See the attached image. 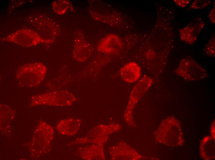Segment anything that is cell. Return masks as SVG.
<instances>
[{"label":"cell","instance_id":"6da1fadb","mask_svg":"<svg viewBox=\"0 0 215 160\" xmlns=\"http://www.w3.org/2000/svg\"><path fill=\"white\" fill-rule=\"evenodd\" d=\"M46 72V67L43 64L34 62L20 66L15 76L20 85L32 87L38 86L44 80Z\"/></svg>","mask_w":215,"mask_h":160},{"label":"cell","instance_id":"7a4b0ae2","mask_svg":"<svg viewBox=\"0 0 215 160\" xmlns=\"http://www.w3.org/2000/svg\"><path fill=\"white\" fill-rule=\"evenodd\" d=\"M77 100L74 95L64 90L36 95L31 99L32 106L40 105L67 106L73 104Z\"/></svg>","mask_w":215,"mask_h":160},{"label":"cell","instance_id":"3957f363","mask_svg":"<svg viewBox=\"0 0 215 160\" xmlns=\"http://www.w3.org/2000/svg\"><path fill=\"white\" fill-rule=\"evenodd\" d=\"M27 21L36 28L39 34L45 39L54 42L59 34V25L46 15L37 13L29 16Z\"/></svg>","mask_w":215,"mask_h":160},{"label":"cell","instance_id":"277c9868","mask_svg":"<svg viewBox=\"0 0 215 160\" xmlns=\"http://www.w3.org/2000/svg\"><path fill=\"white\" fill-rule=\"evenodd\" d=\"M31 141L32 152L37 154H43L50 149L53 140L54 130L50 125L40 122L37 126ZM31 150V151H32Z\"/></svg>","mask_w":215,"mask_h":160},{"label":"cell","instance_id":"5b68a950","mask_svg":"<svg viewBox=\"0 0 215 160\" xmlns=\"http://www.w3.org/2000/svg\"><path fill=\"white\" fill-rule=\"evenodd\" d=\"M1 40L12 42L24 47L32 46L41 43L51 44L54 42L44 38L33 30L27 28L18 30L2 38Z\"/></svg>","mask_w":215,"mask_h":160},{"label":"cell","instance_id":"8992f818","mask_svg":"<svg viewBox=\"0 0 215 160\" xmlns=\"http://www.w3.org/2000/svg\"><path fill=\"white\" fill-rule=\"evenodd\" d=\"M175 72L183 78L191 81L200 80L208 76L206 70L189 57L184 58L180 60Z\"/></svg>","mask_w":215,"mask_h":160},{"label":"cell","instance_id":"52a82bcc","mask_svg":"<svg viewBox=\"0 0 215 160\" xmlns=\"http://www.w3.org/2000/svg\"><path fill=\"white\" fill-rule=\"evenodd\" d=\"M94 48L85 39L81 31H75L74 37V46L72 51L73 58L79 62L85 61L91 56Z\"/></svg>","mask_w":215,"mask_h":160},{"label":"cell","instance_id":"ba28073f","mask_svg":"<svg viewBox=\"0 0 215 160\" xmlns=\"http://www.w3.org/2000/svg\"><path fill=\"white\" fill-rule=\"evenodd\" d=\"M205 26L201 17H198L179 30V36L182 41L191 45L197 40L201 30Z\"/></svg>","mask_w":215,"mask_h":160},{"label":"cell","instance_id":"9c48e42d","mask_svg":"<svg viewBox=\"0 0 215 160\" xmlns=\"http://www.w3.org/2000/svg\"><path fill=\"white\" fill-rule=\"evenodd\" d=\"M123 43L119 38L114 34H109L99 43L97 50L105 53H116L121 50Z\"/></svg>","mask_w":215,"mask_h":160},{"label":"cell","instance_id":"30bf717a","mask_svg":"<svg viewBox=\"0 0 215 160\" xmlns=\"http://www.w3.org/2000/svg\"><path fill=\"white\" fill-rule=\"evenodd\" d=\"M82 123L81 120L79 118H69L61 120L57 124L56 128L61 134L73 136L78 132Z\"/></svg>","mask_w":215,"mask_h":160},{"label":"cell","instance_id":"8fae6325","mask_svg":"<svg viewBox=\"0 0 215 160\" xmlns=\"http://www.w3.org/2000/svg\"><path fill=\"white\" fill-rule=\"evenodd\" d=\"M141 70L136 63L131 62L127 63L121 68L120 76L125 82L133 83L138 80L141 75Z\"/></svg>","mask_w":215,"mask_h":160},{"label":"cell","instance_id":"7c38bea8","mask_svg":"<svg viewBox=\"0 0 215 160\" xmlns=\"http://www.w3.org/2000/svg\"><path fill=\"white\" fill-rule=\"evenodd\" d=\"M95 144L78 148L76 151V155L81 159L95 160L98 159L99 148Z\"/></svg>","mask_w":215,"mask_h":160},{"label":"cell","instance_id":"4fadbf2b","mask_svg":"<svg viewBox=\"0 0 215 160\" xmlns=\"http://www.w3.org/2000/svg\"><path fill=\"white\" fill-rule=\"evenodd\" d=\"M70 2L67 0H57L52 3V8L54 11L59 15L65 14L68 10Z\"/></svg>","mask_w":215,"mask_h":160},{"label":"cell","instance_id":"5bb4252c","mask_svg":"<svg viewBox=\"0 0 215 160\" xmlns=\"http://www.w3.org/2000/svg\"><path fill=\"white\" fill-rule=\"evenodd\" d=\"M211 2L210 0H196L190 5L188 9L193 10L201 9L208 6Z\"/></svg>","mask_w":215,"mask_h":160},{"label":"cell","instance_id":"9a60e30c","mask_svg":"<svg viewBox=\"0 0 215 160\" xmlns=\"http://www.w3.org/2000/svg\"><path fill=\"white\" fill-rule=\"evenodd\" d=\"M204 53L210 56H215V37L211 38L205 46Z\"/></svg>","mask_w":215,"mask_h":160},{"label":"cell","instance_id":"2e32d148","mask_svg":"<svg viewBox=\"0 0 215 160\" xmlns=\"http://www.w3.org/2000/svg\"><path fill=\"white\" fill-rule=\"evenodd\" d=\"M173 2L178 6L181 7H185L189 4L190 0H174Z\"/></svg>","mask_w":215,"mask_h":160},{"label":"cell","instance_id":"e0dca14e","mask_svg":"<svg viewBox=\"0 0 215 160\" xmlns=\"http://www.w3.org/2000/svg\"><path fill=\"white\" fill-rule=\"evenodd\" d=\"M215 6L213 7L209 13L208 17L212 23L215 24Z\"/></svg>","mask_w":215,"mask_h":160}]
</instances>
